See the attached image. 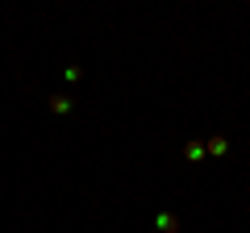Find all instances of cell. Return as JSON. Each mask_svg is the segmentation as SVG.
Listing matches in <instances>:
<instances>
[{
  "instance_id": "6da1fadb",
  "label": "cell",
  "mask_w": 250,
  "mask_h": 233,
  "mask_svg": "<svg viewBox=\"0 0 250 233\" xmlns=\"http://www.w3.org/2000/svg\"><path fill=\"white\" fill-rule=\"evenodd\" d=\"M154 229H159V233H175V229H179V221H175L171 213H159V216H154Z\"/></svg>"
},
{
  "instance_id": "7a4b0ae2",
  "label": "cell",
  "mask_w": 250,
  "mask_h": 233,
  "mask_svg": "<svg viewBox=\"0 0 250 233\" xmlns=\"http://www.w3.org/2000/svg\"><path fill=\"white\" fill-rule=\"evenodd\" d=\"M46 104H50V113H71V100L67 96H50Z\"/></svg>"
},
{
  "instance_id": "3957f363",
  "label": "cell",
  "mask_w": 250,
  "mask_h": 233,
  "mask_svg": "<svg viewBox=\"0 0 250 233\" xmlns=\"http://www.w3.org/2000/svg\"><path fill=\"white\" fill-rule=\"evenodd\" d=\"M184 158L196 162V158H205V150H200V146H184Z\"/></svg>"
}]
</instances>
